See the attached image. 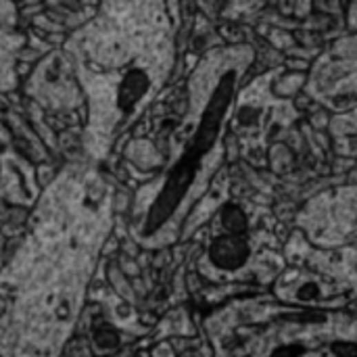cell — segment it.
Masks as SVG:
<instances>
[{
  "label": "cell",
  "mask_w": 357,
  "mask_h": 357,
  "mask_svg": "<svg viewBox=\"0 0 357 357\" xmlns=\"http://www.w3.org/2000/svg\"><path fill=\"white\" fill-rule=\"evenodd\" d=\"M132 3L105 0L101 17L74 42L78 76L90 94L96 130L130 117L155 86L145 40L130 30Z\"/></svg>",
  "instance_id": "cell-1"
},
{
  "label": "cell",
  "mask_w": 357,
  "mask_h": 357,
  "mask_svg": "<svg viewBox=\"0 0 357 357\" xmlns=\"http://www.w3.org/2000/svg\"><path fill=\"white\" fill-rule=\"evenodd\" d=\"M232 90H234V71L226 74L222 78V82L218 84L216 92H213V96L207 105V111L201 119V125H198V130L190 142V147L186 149L182 159L172 170L163 190L159 192L153 209L149 211L147 228H145L147 234H153L155 230H159L172 218V213L178 209V205L184 201L190 184L196 178V172L201 167L203 157L209 153V149L213 147V142H216V138L220 134L222 119H224L228 105H230V99H232Z\"/></svg>",
  "instance_id": "cell-2"
},
{
  "label": "cell",
  "mask_w": 357,
  "mask_h": 357,
  "mask_svg": "<svg viewBox=\"0 0 357 357\" xmlns=\"http://www.w3.org/2000/svg\"><path fill=\"white\" fill-rule=\"evenodd\" d=\"M253 255V247L247 234H226L218 236L207 249V259L218 272L236 274L241 272Z\"/></svg>",
  "instance_id": "cell-3"
},
{
  "label": "cell",
  "mask_w": 357,
  "mask_h": 357,
  "mask_svg": "<svg viewBox=\"0 0 357 357\" xmlns=\"http://www.w3.org/2000/svg\"><path fill=\"white\" fill-rule=\"evenodd\" d=\"M334 207V216H330L334 224L326 226L324 230L328 243H338L340 238L357 236V194L340 196V203H336Z\"/></svg>",
  "instance_id": "cell-4"
},
{
  "label": "cell",
  "mask_w": 357,
  "mask_h": 357,
  "mask_svg": "<svg viewBox=\"0 0 357 357\" xmlns=\"http://www.w3.org/2000/svg\"><path fill=\"white\" fill-rule=\"evenodd\" d=\"M21 40L7 36L0 32V88L13 86L15 74H13V52Z\"/></svg>",
  "instance_id": "cell-5"
},
{
  "label": "cell",
  "mask_w": 357,
  "mask_h": 357,
  "mask_svg": "<svg viewBox=\"0 0 357 357\" xmlns=\"http://www.w3.org/2000/svg\"><path fill=\"white\" fill-rule=\"evenodd\" d=\"M222 228L226 234H247L249 230V218L241 205H226L222 209V216H220Z\"/></svg>",
  "instance_id": "cell-6"
},
{
  "label": "cell",
  "mask_w": 357,
  "mask_h": 357,
  "mask_svg": "<svg viewBox=\"0 0 357 357\" xmlns=\"http://www.w3.org/2000/svg\"><path fill=\"white\" fill-rule=\"evenodd\" d=\"M94 343H96V347H99V349L107 351V349L117 347V343H119V334H117L113 328L103 326L101 330H96V334H94Z\"/></svg>",
  "instance_id": "cell-7"
},
{
  "label": "cell",
  "mask_w": 357,
  "mask_h": 357,
  "mask_svg": "<svg viewBox=\"0 0 357 357\" xmlns=\"http://www.w3.org/2000/svg\"><path fill=\"white\" fill-rule=\"evenodd\" d=\"M0 357H3V355H0Z\"/></svg>",
  "instance_id": "cell-8"
}]
</instances>
